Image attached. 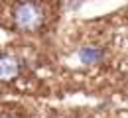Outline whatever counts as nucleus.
I'll list each match as a JSON object with an SVG mask.
<instances>
[{
    "label": "nucleus",
    "instance_id": "f257e3e1",
    "mask_svg": "<svg viewBox=\"0 0 128 118\" xmlns=\"http://www.w3.org/2000/svg\"><path fill=\"white\" fill-rule=\"evenodd\" d=\"M12 16H14V26L18 30H22L26 34H34V32H38L44 26L46 10L36 0H20L14 6Z\"/></svg>",
    "mask_w": 128,
    "mask_h": 118
},
{
    "label": "nucleus",
    "instance_id": "f03ea898",
    "mask_svg": "<svg viewBox=\"0 0 128 118\" xmlns=\"http://www.w3.org/2000/svg\"><path fill=\"white\" fill-rule=\"evenodd\" d=\"M24 69V61L12 53H0V81H12Z\"/></svg>",
    "mask_w": 128,
    "mask_h": 118
},
{
    "label": "nucleus",
    "instance_id": "7ed1b4c3",
    "mask_svg": "<svg viewBox=\"0 0 128 118\" xmlns=\"http://www.w3.org/2000/svg\"><path fill=\"white\" fill-rule=\"evenodd\" d=\"M79 57L85 65H95V63H98L102 59V51L98 47H83L79 51Z\"/></svg>",
    "mask_w": 128,
    "mask_h": 118
},
{
    "label": "nucleus",
    "instance_id": "20e7f679",
    "mask_svg": "<svg viewBox=\"0 0 128 118\" xmlns=\"http://www.w3.org/2000/svg\"><path fill=\"white\" fill-rule=\"evenodd\" d=\"M0 118H16V116H12V114H0Z\"/></svg>",
    "mask_w": 128,
    "mask_h": 118
}]
</instances>
